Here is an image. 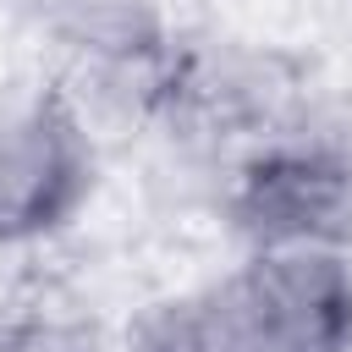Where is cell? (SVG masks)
Returning <instances> with one entry per match:
<instances>
[{"label": "cell", "mask_w": 352, "mask_h": 352, "mask_svg": "<svg viewBox=\"0 0 352 352\" xmlns=\"http://www.w3.org/2000/svg\"><path fill=\"white\" fill-rule=\"evenodd\" d=\"M220 209L248 248H352V104H308L242 154Z\"/></svg>", "instance_id": "obj_2"}, {"label": "cell", "mask_w": 352, "mask_h": 352, "mask_svg": "<svg viewBox=\"0 0 352 352\" xmlns=\"http://www.w3.org/2000/svg\"><path fill=\"white\" fill-rule=\"evenodd\" d=\"M94 192V132L82 99L55 82L0 88V248L60 236Z\"/></svg>", "instance_id": "obj_3"}, {"label": "cell", "mask_w": 352, "mask_h": 352, "mask_svg": "<svg viewBox=\"0 0 352 352\" xmlns=\"http://www.w3.org/2000/svg\"><path fill=\"white\" fill-rule=\"evenodd\" d=\"M77 72V82L99 88L126 110L138 77L176 38L165 0H11Z\"/></svg>", "instance_id": "obj_4"}, {"label": "cell", "mask_w": 352, "mask_h": 352, "mask_svg": "<svg viewBox=\"0 0 352 352\" xmlns=\"http://www.w3.org/2000/svg\"><path fill=\"white\" fill-rule=\"evenodd\" d=\"M132 352H352L346 248H248L242 264L148 302Z\"/></svg>", "instance_id": "obj_1"}]
</instances>
